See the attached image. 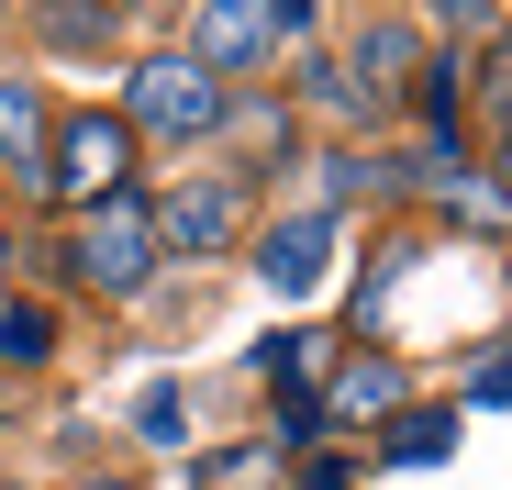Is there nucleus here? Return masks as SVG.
I'll use <instances>...</instances> for the list:
<instances>
[{
    "label": "nucleus",
    "instance_id": "2",
    "mask_svg": "<svg viewBox=\"0 0 512 490\" xmlns=\"http://www.w3.org/2000/svg\"><path fill=\"white\" fill-rule=\"evenodd\" d=\"M67 268L90 279V290H112V301H123V290H145V279H156V212H145L134 190H123V201H101L90 223H78Z\"/></svg>",
    "mask_w": 512,
    "mask_h": 490
},
{
    "label": "nucleus",
    "instance_id": "1",
    "mask_svg": "<svg viewBox=\"0 0 512 490\" xmlns=\"http://www.w3.org/2000/svg\"><path fill=\"white\" fill-rule=\"evenodd\" d=\"M123 179H134V123H112V112L56 123V145H45V190L56 201L101 212V201H123Z\"/></svg>",
    "mask_w": 512,
    "mask_h": 490
},
{
    "label": "nucleus",
    "instance_id": "10",
    "mask_svg": "<svg viewBox=\"0 0 512 490\" xmlns=\"http://www.w3.org/2000/svg\"><path fill=\"white\" fill-rule=\"evenodd\" d=\"M323 357H334V335H268V357H256V368H268L279 390H312V379H323Z\"/></svg>",
    "mask_w": 512,
    "mask_h": 490
},
{
    "label": "nucleus",
    "instance_id": "16",
    "mask_svg": "<svg viewBox=\"0 0 512 490\" xmlns=\"http://www.w3.org/2000/svg\"><path fill=\"white\" fill-rule=\"evenodd\" d=\"M90 490H123V479H90Z\"/></svg>",
    "mask_w": 512,
    "mask_h": 490
},
{
    "label": "nucleus",
    "instance_id": "9",
    "mask_svg": "<svg viewBox=\"0 0 512 490\" xmlns=\"http://www.w3.org/2000/svg\"><path fill=\"white\" fill-rule=\"evenodd\" d=\"M390 457H401V468L457 457V413H390Z\"/></svg>",
    "mask_w": 512,
    "mask_h": 490
},
{
    "label": "nucleus",
    "instance_id": "7",
    "mask_svg": "<svg viewBox=\"0 0 512 490\" xmlns=\"http://www.w3.org/2000/svg\"><path fill=\"white\" fill-rule=\"evenodd\" d=\"M323 424H379V413H401V368L390 357H368V368H334V390L312 401Z\"/></svg>",
    "mask_w": 512,
    "mask_h": 490
},
{
    "label": "nucleus",
    "instance_id": "14",
    "mask_svg": "<svg viewBox=\"0 0 512 490\" xmlns=\"http://www.w3.org/2000/svg\"><path fill=\"white\" fill-rule=\"evenodd\" d=\"M468 401H512V346H501V357H490V368L468 379Z\"/></svg>",
    "mask_w": 512,
    "mask_h": 490
},
{
    "label": "nucleus",
    "instance_id": "12",
    "mask_svg": "<svg viewBox=\"0 0 512 490\" xmlns=\"http://www.w3.org/2000/svg\"><path fill=\"white\" fill-rule=\"evenodd\" d=\"M268 479H279V446H234L201 468V490H268Z\"/></svg>",
    "mask_w": 512,
    "mask_h": 490
},
{
    "label": "nucleus",
    "instance_id": "13",
    "mask_svg": "<svg viewBox=\"0 0 512 490\" xmlns=\"http://www.w3.org/2000/svg\"><path fill=\"white\" fill-rule=\"evenodd\" d=\"M134 435H145V446H179V379H156V390L134 401Z\"/></svg>",
    "mask_w": 512,
    "mask_h": 490
},
{
    "label": "nucleus",
    "instance_id": "11",
    "mask_svg": "<svg viewBox=\"0 0 512 490\" xmlns=\"http://www.w3.org/2000/svg\"><path fill=\"white\" fill-rule=\"evenodd\" d=\"M0 357H12V368L56 357V312H45V301H12V312H0Z\"/></svg>",
    "mask_w": 512,
    "mask_h": 490
},
{
    "label": "nucleus",
    "instance_id": "3",
    "mask_svg": "<svg viewBox=\"0 0 512 490\" xmlns=\"http://www.w3.org/2000/svg\"><path fill=\"white\" fill-rule=\"evenodd\" d=\"M134 123H145V134H179V145L212 134V123H223V78H212L201 56H145V67H134Z\"/></svg>",
    "mask_w": 512,
    "mask_h": 490
},
{
    "label": "nucleus",
    "instance_id": "6",
    "mask_svg": "<svg viewBox=\"0 0 512 490\" xmlns=\"http://www.w3.org/2000/svg\"><path fill=\"white\" fill-rule=\"evenodd\" d=\"M234 223H245V201H234L223 179H190L179 201L156 212V245H179V257H212V245H234Z\"/></svg>",
    "mask_w": 512,
    "mask_h": 490
},
{
    "label": "nucleus",
    "instance_id": "4",
    "mask_svg": "<svg viewBox=\"0 0 512 490\" xmlns=\"http://www.w3.org/2000/svg\"><path fill=\"white\" fill-rule=\"evenodd\" d=\"M312 34V12H245V0H223V12H201L190 23V45H201V67L223 78V67H245V56H279V45H301Z\"/></svg>",
    "mask_w": 512,
    "mask_h": 490
},
{
    "label": "nucleus",
    "instance_id": "8",
    "mask_svg": "<svg viewBox=\"0 0 512 490\" xmlns=\"http://www.w3.org/2000/svg\"><path fill=\"white\" fill-rule=\"evenodd\" d=\"M45 101H34V78H0V168H23V179H45Z\"/></svg>",
    "mask_w": 512,
    "mask_h": 490
},
{
    "label": "nucleus",
    "instance_id": "5",
    "mask_svg": "<svg viewBox=\"0 0 512 490\" xmlns=\"http://www.w3.org/2000/svg\"><path fill=\"white\" fill-rule=\"evenodd\" d=\"M256 279H268L279 301H301V290H323L334 279V212H290L268 245H256Z\"/></svg>",
    "mask_w": 512,
    "mask_h": 490
},
{
    "label": "nucleus",
    "instance_id": "15",
    "mask_svg": "<svg viewBox=\"0 0 512 490\" xmlns=\"http://www.w3.org/2000/svg\"><path fill=\"white\" fill-rule=\"evenodd\" d=\"M301 490H357V479H346V468H312V479H301Z\"/></svg>",
    "mask_w": 512,
    "mask_h": 490
}]
</instances>
